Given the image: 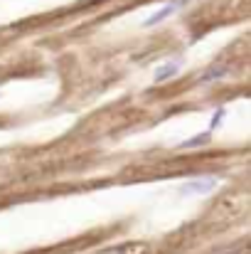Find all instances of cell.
<instances>
[{
    "label": "cell",
    "mask_w": 251,
    "mask_h": 254,
    "mask_svg": "<svg viewBox=\"0 0 251 254\" xmlns=\"http://www.w3.org/2000/svg\"><path fill=\"white\" fill-rule=\"evenodd\" d=\"M177 7H180V0H175V2H167L163 10H158L155 15H151V17H146L143 20V27H153V25H158V22H163L167 15H172V12H177Z\"/></svg>",
    "instance_id": "cell-2"
},
{
    "label": "cell",
    "mask_w": 251,
    "mask_h": 254,
    "mask_svg": "<svg viewBox=\"0 0 251 254\" xmlns=\"http://www.w3.org/2000/svg\"><path fill=\"white\" fill-rule=\"evenodd\" d=\"M217 178L207 175V178H197V180H190L182 185V192H195V195H202V192H212L217 188Z\"/></svg>",
    "instance_id": "cell-1"
},
{
    "label": "cell",
    "mask_w": 251,
    "mask_h": 254,
    "mask_svg": "<svg viewBox=\"0 0 251 254\" xmlns=\"http://www.w3.org/2000/svg\"><path fill=\"white\" fill-rule=\"evenodd\" d=\"M207 138H209V133H202V136H195V138H190V141H185V143H182L180 148H197V146H200V143H204Z\"/></svg>",
    "instance_id": "cell-5"
},
{
    "label": "cell",
    "mask_w": 251,
    "mask_h": 254,
    "mask_svg": "<svg viewBox=\"0 0 251 254\" xmlns=\"http://www.w3.org/2000/svg\"><path fill=\"white\" fill-rule=\"evenodd\" d=\"M227 74H229V67L227 64H214V67H207L200 74V82H217V79H222Z\"/></svg>",
    "instance_id": "cell-3"
},
{
    "label": "cell",
    "mask_w": 251,
    "mask_h": 254,
    "mask_svg": "<svg viewBox=\"0 0 251 254\" xmlns=\"http://www.w3.org/2000/svg\"><path fill=\"white\" fill-rule=\"evenodd\" d=\"M177 72H180V60L165 62V64H160V69H155L153 79H155V82H165V79H170V77H175Z\"/></svg>",
    "instance_id": "cell-4"
},
{
    "label": "cell",
    "mask_w": 251,
    "mask_h": 254,
    "mask_svg": "<svg viewBox=\"0 0 251 254\" xmlns=\"http://www.w3.org/2000/svg\"><path fill=\"white\" fill-rule=\"evenodd\" d=\"M222 119H224V106H219V109H217V114H214V119L209 121V128H207L204 133H212V131L219 126V121H222Z\"/></svg>",
    "instance_id": "cell-6"
}]
</instances>
